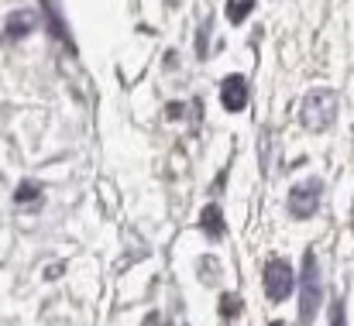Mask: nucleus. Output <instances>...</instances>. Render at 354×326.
Masks as SVG:
<instances>
[{
    "label": "nucleus",
    "instance_id": "nucleus-5",
    "mask_svg": "<svg viewBox=\"0 0 354 326\" xmlns=\"http://www.w3.org/2000/svg\"><path fill=\"white\" fill-rule=\"evenodd\" d=\"M221 104L227 113H237V110L248 107V79L244 76H227L221 83Z\"/></svg>",
    "mask_w": 354,
    "mask_h": 326
},
{
    "label": "nucleus",
    "instance_id": "nucleus-10",
    "mask_svg": "<svg viewBox=\"0 0 354 326\" xmlns=\"http://www.w3.org/2000/svg\"><path fill=\"white\" fill-rule=\"evenodd\" d=\"M241 309H244V306H241V296H237V292H224V296H221V316H224V320L241 316Z\"/></svg>",
    "mask_w": 354,
    "mask_h": 326
},
{
    "label": "nucleus",
    "instance_id": "nucleus-2",
    "mask_svg": "<svg viewBox=\"0 0 354 326\" xmlns=\"http://www.w3.org/2000/svg\"><path fill=\"white\" fill-rule=\"evenodd\" d=\"M337 107H341V100H337L334 90H310L303 97V113H299L303 117V127L313 131V134L327 131L337 120Z\"/></svg>",
    "mask_w": 354,
    "mask_h": 326
},
{
    "label": "nucleus",
    "instance_id": "nucleus-15",
    "mask_svg": "<svg viewBox=\"0 0 354 326\" xmlns=\"http://www.w3.org/2000/svg\"><path fill=\"white\" fill-rule=\"evenodd\" d=\"M272 326H289V323H272Z\"/></svg>",
    "mask_w": 354,
    "mask_h": 326
},
{
    "label": "nucleus",
    "instance_id": "nucleus-8",
    "mask_svg": "<svg viewBox=\"0 0 354 326\" xmlns=\"http://www.w3.org/2000/svg\"><path fill=\"white\" fill-rule=\"evenodd\" d=\"M41 10H45V21H48V31H52V38H59V41H66V45L73 48V38H69L66 17H59V7H55V0H41Z\"/></svg>",
    "mask_w": 354,
    "mask_h": 326
},
{
    "label": "nucleus",
    "instance_id": "nucleus-3",
    "mask_svg": "<svg viewBox=\"0 0 354 326\" xmlns=\"http://www.w3.org/2000/svg\"><path fill=\"white\" fill-rule=\"evenodd\" d=\"M261 278H265V296L272 303H286L292 296V289H296V271H292V265L286 258H272L265 265V275Z\"/></svg>",
    "mask_w": 354,
    "mask_h": 326
},
{
    "label": "nucleus",
    "instance_id": "nucleus-13",
    "mask_svg": "<svg viewBox=\"0 0 354 326\" xmlns=\"http://www.w3.org/2000/svg\"><path fill=\"white\" fill-rule=\"evenodd\" d=\"M330 326H344V303L341 299L330 306Z\"/></svg>",
    "mask_w": 354,
    "mask_h": 326
},
{
    "label": "nucleus",
    "instance_id": "nucleus-4",
    "mask_svg": "<svg viewBox=\"0 0 354 326\" xmlns=\"http://www.w3.org/2000/svg\"><path fill=\"white\" fill-rule=\"evenodd\" d=\"M320 200H324V182L320 179H306V182L292 186V193L286 200V210H289V217L310 220L320 210Z\"/></svg>",
    "mask_w": 354,
    "mask_h": 326
},
{
    "label": "nucleus",
    "instance_id": "nucleus-11",
    "mask_svg": "<svg viewBox=\"0 0 354 326\" xmlns=\"http://www.w3.org/2000/svg\"><path fill=\"white\" fill-rule=\"evenodd\" d=\"M14 200H17V203H31V200H38V186L21 182V186H17V193H14Z\"/></svg>",
    "mask_w": 354,
    "mask_h": 326
},
{
    "label": "nucleus",
    "instance_id": "nucleus-14",
    "mask_svg": "<svg viewBox=\"0 0 354 326\" xmlns=\"http://www.w3.org/2000/svg\"><path fill=\"white\" fill-rule=\"evenodd\" d=\"M183 113H186V104H169V107H165V117H169V120H183Z\"/></svg>",
    "mask_w": 354,
    "mask_h": 326
},
{
    "label": "nucleus",
    "instance_id": "nucleus-6",
    "mask_svg": "<svg viewBox=\"0 0 354 326\" xmlns=\"http://www.w3.org/2000/svg\"><path fill=\"white\" fill-rule=\"evenodd\" d=\"M35 24H38L35 10H14V14L7 17V31H3V38H7V41H21L24 35H31Z\"/></svg>",
    "mask_w": 354,
    "mask_h": 326
},
{
    "label": "nucleus",
    "instance_id": "nucleus-9",
    "mask_svg": "<svg viewBox=\"0 0 354 326\" xmlns=\"http://www.w3.org/2000/svg\"><path fill=\"white\" fill-rule=\"evenodd\" d=\"M251 10H254V0H227V21L231 24H244Z\"/></svg>",
    "mask_w": 354,
    "mask_h": 326
},
{
    "label": "nucleus",
    "instance_id": "nucleus-12",
    "mask_svg": "<svg viewBox=\"0 0 354 326\" xmlns=\"http://www.w3.org/2000/svg\"><path fill=\"white\" fill-rule=\"evenodd\" d=\"M207 38H210V21H203V28H200V35H196V52H200V59H207Z\"/></svg>",
    "mask_w": 354,
    "mask_h": 326
},
{
    "label": "nucleus",
    "instance_id": "nucleus-7",
    "mask_svg": "<svg viewBox=\"0 0 354 326\" xmlns=\"http://www.w3.org/2000/svg\"><path fill=\"white\" fill-rule=\"evenodd\" d=\"M200 230H203L210 240H221V237L227 233V223H224V213H221L217 203H210V207L200 213Z\"/></svg>",
    "mask_w": 354,
    "mask_h": 326
},
{
    "label": "nucleus",
    "instance_id": "nucleus-1",
    "mask_svg": "<svg viewBox=\"0 0 354 326\" xmlns=\"http://www.w3.org/2000/svg\"><path fill=\"white\" fill-rule=\"evenodd\" d=\"M324 306V278H320V261L313 251L303 254V271H299V323H313Z\"/></svg>",
    "mask_w": 354,
    "mask_h": 326
}]
</instances>
